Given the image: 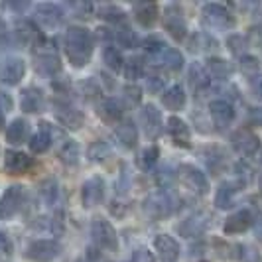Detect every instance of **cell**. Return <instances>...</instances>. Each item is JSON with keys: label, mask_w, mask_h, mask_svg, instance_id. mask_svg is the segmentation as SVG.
<instances>
[{"label": "cell", "mask_w": 262, "mask_h": 262, "mask_svg": "<svg viewBox=\"0 0 262 262\" xmlns=\"http://www.w3.org/2000/svg\"><path fill=\"white\" fill-rule=\"evenodd\" d=\"M158 156H160V152H158L156 146H150V148H146L142 150V154L138 158V164H140V168H144V170H150L154 164L158 162Z\"/></svg>", "instance_id": "cell-38"}, {"label": "cell", "mask_w": 262, "mask_h": 262, "mask_svg": "<svg viewBox=\"0 0 262 262\" xmlns=\"http://www.w3.org/2000/svg\"><path fill=\"white\" fill-rule=\"evenodd\" d=\"M124 99L130 103V105H138L140 103V99H142V91H140V87H136V85H126L124 89Z\"/></svg>", "instance_id": "cell-42"}, {"label": "cell", "mask_w": 262, "mask_h": 262, "mask_svg": "<svg viewBox=\"0 0 262 262\" xmlns=\"http://www.w3.org/2000/svg\"><path fill=\"white\" fill-rule=\"evenodd\" d=\"M249 122L252 126H260L262 128V106H256V108H250L249 113Z\"/></svg>", "instance_id": "cell-48"}, {"label": "cell", "mask_w": 262, "mask_h": 262, "mask_svg": "<svg viewBox=\"0 0 262 262\" xmlns=\"http://www.w3.org/2000/svg\"><path fill=\"white\" fill-rule=\"evenodd\" d=\"M59 158L67 166H75L79 160V146L75 140H66L63 146L59 148Z\"/></svg>", "instance_id": "cell-32"}, {"label": "cell", "mask_w": 262, "mask_h": 262, "mask_svg": "<svg viewBox=\"0 0 262 262\" xmlns=\"http://www.w3.org/2000/svg\"><path fill=\"white\" fill-rule=\"evenodd\" d=\"M132 262H156V258L148 249H138L132 254Z\"/></svg>", "instance_id": "cell-45"}, {"label": "cell", "mask_w": 262, "mask_h": 262, "mask_svg": "<svg viewBox=\"0 0 262 262\" xmlns=\"http://www.w3.org/2000/svg\"><path fill=\"white\" fill-rule=\"evenodd\" d=\"M164 81H166V79H162V75H158V73L150 75V77H148V89H150L152 93L162 91V87H164Z\"/></svg>", "instance_id": "cell-46"}, {"label": "cell", "mask_w": 262, "mask_h": 262, "mask_svg": "<svg viewBox=\"0 0 262 262\" xmlns=\"http://www.w3.org/2000/svg\"><path fill=\"white\" fill-rule=\"evenodd\" d=\"M207 227H209V215L207 213H193L187 219H184V223L178 225V231H180V235L193 238V236L203 235L207 231Z\"/></svg>", "instance_id": "cell-12"}, {"label": "cell", "mask_w": 262, "mask_h": 262, "mask_svg": "<svg viewBox=\"0 0 262 262\" xmlns=\"http://www.w3.org/2000/svg\"><path fill=\"white\" fill-rule=\"evenodd\" d=\"M205 69H207V73H209L211 77L215 79H227L229 73H231L229 63L225 59H221V57H209L207 63H205Z\"/></svg>", "instance_id": "cell-31"}, {"label": "cell", "mask_w": 262, "mask_h": 262, "mask_svg": "<svg viewBox=\"0 0 262 262\" xmlns=\"http://www.w3.org/2000/svg\"><path fill=\"white\" fill-rule=\"evenodd\" d=\"M55 118H57L66 128H71V130H77V128L83 126V115L79 113L75 106L57 105L55 106Z\"/></svg>", "instance_id": "cell-19"}, {"label": "cell", "mask_w": 262, "mask_h": 262, "mask_svg": "<svg viewBox=\"0 0 262 262\" xmlns=\"http://www.w3.org/2000/svg\"><path fill=\"white\" fill-rule=\"evenodd\" d=\"M28 258L38 262H48L53 260L59 256L61 252V245L57 241H52V238H41V241H34L30 247H28Z\"/></svg>", "instance_id": "cell-6"}, {"label": "cell", "mask_w": 262, "mask_h": 262, "mask_svg": "<svg viewBox=\"0 0 262 262\" xmlns=\"http://www.w3.org/2000/svg\"><path fill=\"white\" fill-rule=\"evenodd\" d=\"M66 52L69 61L75 67L89 63L93 55V36L87 28L71 26L66 34Z\"/></svg>", "instance_id": "cell-1"}, {"label": "cell", "mask_w": 262, "mask_h": 262, "mask_svg": "<svg viewBox=\"0 0 262 262\" xmlns=\"http://www.w3.org/2000/svg\"><path fill=\"white\" fill-rule=\"evenodd\" d=\"M209 113L211 117H213V122L219 128H225L235 118V111H233V106L229 105L227 101H213L209 105Z\"/></svg>", "instance_id": "cell-21"}, {"label": "cell", "mask_w": 262, "mask_h": 262, "mask_svg": "<svg viewBox=\"0 0 262 262\" xmlns=\"http://www.w3.org/2000/svg\"><path fill=\"white\" fill-rule=\"evenodd\" d=\"M108 154H111V148H108V144H106L105 140H97V142H93L89 146V158H91L93 162H101Z\"/></svg>", "instance_id": "cell-35"}, {"label": "cell", "mask_w": 262, "mask_h": 262, "mask_svg": "<svg viewBox=\"0 0 262 262\" xmlns=\"http://www.w3.org/2000/svg\"><path fill=\"white\" fill-rule=\"evenodd\" d=\"M236 191H238V189H236L233 184H229V182L221 184L219 185V189H217V193H215V205H217L219 209L231 207V203L235 201Z\"/></svg>", "instance_id": "cell-30"}, {"label": "cell", "mask_w": 262, "mask_h": 262, "mask_svg": "<svg viewBox=\"0 0 262 262\" xmlns=\"http://www.w3.org/2000/svg\"><path fill=\"white\" fill-rule=\"evenodd\" d=\"M99 16L103 18V20H106V22H122L124 20V16L126 14L122 12L120 8H117V6H103L101 10H99Z\"/></svg>", "instance_id": "cell-39"}, {"label": "cell", "mask_w": 262, "mask_h": 262, "mask_svg": "<svg viewBox=\"0 0 262 262\" xmlns=\"http://www.w3.org/2000/svg\"><path fill=\"white\" fill-rule=\"evenodd\" d=\"M250 225H252V215H250V211H236V213H233V215L227 219V223H225L223 229L227 235H238V233H245Z\"/></svg>", "instance_id": "cell-22"}, {"label": "cell", "mask_w": 262, "mask_h": 262, "mask_svg": "<svg viewBox=\"0 0 262 262\" xmlns=\"http://www.w3.org/2000/svg\"><path fill=\"white\" fill-rule=\"evenodd\" d=\"M103 59H105V63L108 69H113V71H120L122 66H124V61H122V53L118 52L117 48H113V46H106L105 52H103Z\"/></svg>", "instance_id": "cell-33"}, {"label": "cell", "mask_w": 262, "mask_h": 262, "mask_svg": "<svg viewBox=\"0 0 262 262\" xmlns=\"http://www.w3.org/2000/svg\"><path fill=\"white\" fill-rule=\"evenodd\" d=\"M134 18L140 26L150 28L156 24L158 20V6L152 2H146V4H138L136 10H134Z\"/></svg>", "instance_id": "cell-26"}, {"label": "cell", "mask_w": 262, "mask_h": 262, "mask_svg": "<svg viewBox=\"0 0 262 262\" xmlns=\"http://www.w3.org/2000/svg\"><path fill=\"white\" fill-rule=\"evenodd\" d=\"M36 20L46 28H57L63 22V10L57 4H38Z\"/></svg>", "instance_id": "cell-17"}, {"label": "cell", "mask_w": 262, "mask_h": 262, "mask_svg": "<svg viewBox=\"0 0 262 262\" xmlns=\"http://www.w3.org/2000/svg\"><path fill=\"white\" fill-rule=\"evenodd\" d=\"M189 83H191L193 89H203V87H207V83H209L207 71H205L201 66L193 63L191 69H189Z\"/></svg>", "instance_id": "cell-34"}, {"label": "cell", "mask_w": 262, "mask_h": 262, "mask_svg": "<svg viewBox=\"0 0 262 262\" xmlns=\"http://www.w3.org/2000/svg\"><path fill=\"white\" fill-rule=\"evenodd\" d=\"M2 124H4V113L0 111V128H2Z\"/></svg>", "instance_id": "cell-52"}, {"label": "cell", "mask_w": 262, "mask_h": 262, "mask_svg": "<svg viewBox=\"0 0 262 262\" xmlns=\"http://www.w3.org/2000/svg\"><path fill=\"white\" fill-rule=\"evenodd\" d=\"M142 69H144V63H142V59L140 57H130L128 61H126V66H124V75L126 79H138L142 75Z\"/></svg>", "instance_id": "cell-37"}, {"label": "cell", "mask_w": 262, "mask_h": 262, "mask_svg": "<svg viewBox=\"0 0 262 262\" xmlns=\"http://www.w3.org/2000/svg\"><path fill=\"white\" fill-rule=\"evenodd\" d=\"M241 67H243V71L247 75H250V73H256L260 66H258V59L256 57H243L241 59Z\"/></svg>", "instance_id": "cell-44"}, {"label": "cell", "mask_w": 262, "mask_h": 262, "mask_svg": "<svg viewBox=\"0 0 262 262\" xmlns=\"http://www.w3.org/2000/svg\"><path fill=\"white\" fill-rule=\"evenodd\" d=\"M50 146H52V128H50L48 122H41L38 134L32 136V140H30V148H32V152H36V154H43Z\"/></svg>", "instance_id": "cell-24"}, {"label": "cell", "mask_w": 262, "mask_h": 262, "mask_svg": "<svg viewBox=\"0 0 262 262\" xmlns=\"http://www.w3.org/2000/svg\"><path fill=\"white\" fill-rule=\"evenodd\" d=\"M91 236H93V241L97 243V247H101V249H105V250H115V249H117V245H118L117 231L113 229V225L108 223V221L101 219V217L93 219Z\"/></svg>", "instance_id": "cell-4"}, {"label": "cell", "mask_w": 262, "mask_h": 262, "mask_svg": "<svg viewBox=\"0 0 262 262\" xmlns=\"http://www.w3.org/2000/svg\"><path fill=\"white\" fill-rule=\"evenodd\" d=\"M24 203V187L22 185H10L0 201V219H12Z\"/></svg>", "instance_id": "cell-7"}, {"label": "cell", "mask_w": 262, "mask_h": 262, "mask_svg": "<svg viewBox=\"0 0 262 262\" xmlns=\"http://www.w3.org/2000/svg\"><path fill=\"white\" fill-rule=\"evenodd\" d=\"M168 132H170L171 140H173V144L176 146H182V148H189V128H187V124H185L182 118L178 117H171L168 118Z\"/></svg>", "instance_id": "cell-20"}, {"label": "cell", "mask_w": 262, "mask_h": 262, "mask_svg": "<svg viewBox=\"0 0 262 262\" xmlns=\"http://www.w3.org/2000/svg\"><path fill=\"white\" fill-rule=\"evenodd\" d=\"M140 124L148 138H156L162 130V115L154 105H146L140 111Z\"/></svg>", "instance_id": "cell-15"}, {"label": "cell", "mask_w": 262, "mask_h": 262, "mask_svg": "<svg viewBox=\"0 0 262 262\" xmlns=\"http://www.w3.org/2000/svg\"><path fill=\"white\" fill-rule=\"evenodd\" d=\"M12 254H14V245H12V241H10V236L0 231V260H4V262L10 260Z\"/></svg>", "instance_id": "cell-40"}, {"label": "cell", "mask_w": 262, "mask_h": 262, "mask_svg": "<svg viewBox=\"0 0 262 262\" xmlns=\"http://www.w3.org/2000/svg\"><path fill=\"white\" fill-rule=\"evenodd\" d=\"M20 105L26 113H43L46 111V97L38 87H26L20 95Z\"/></svg>", "instance_id": "cell-16"}, {"label": "cell", "mask_w": 262, "mask_h": 262, "mask_svg": "<svg viewBox=\"0 0 262 262\" xmlns=\"http://www.w3.org/2000/svg\"><path fill=\"white\" fill-rule=\"evenodd\" d=\"M250 89H252V95L262 101V75H256L250 81Z\"/></svg>", "instance_id": "cell-50"}, {"label": "cell", "mask_w": 262, "mask_h": 262, "mask_svg": "<svg viewBox=\"0 0 262 262\" xmlns=\"http://www.w3.org/2000/svg\"><path fill=\"white\" fill-rule=\"evenodd\" d=\"M154 247H156V252L160 254L162 262H176L180 258V245L171 236L158 235L154 241Z\"/></svg>", "instance_id": "cell-18"}, {"label": "cell", "mask_w": 262, "mask_h": 262, "mask_svg": "<svg viewBox=\"0 0 262 262\" xmlns=\"http://www.w3.org/2000/svg\"><path fill=\"white\" fill-rule=\"evenodd\" d=\"M28 134H30V124L24 118H16L6 128V140L10 144H22L28 138Z\"/></svg>", "instance_id": "cell-23"}, {"label": "cell", "mask_w": 262, "mask_h": 262, "mask_svg": "<svg viewBox=\"0 0 262 262\" xmlns=\"http://www.w3.org/2000/svg\"><path fill=\"white\" fill-rule=\"evenodd\" d=\"M34 57H36V67L46 75H55L61 71L59 57L55 53V41L50 39H38L34 48Z\"/></svg>", "instance_id": "cell-2"}, {"label": "cell", "mask_w": 262, "mask_h": 262, "mask_svg": "<svg viewBox=\"0 0 262 262\" xmlns=\"http://www.w3.org/2000/svg\"><path fill=\"white\" fill-rule=\"evenodd\" d=\"M258 184H260V191H262V176H260V180H258Z\"/></svg>", "instance_id": "cell-53"}, {"label": "cell", "mask_w": 262, "mask_h": 262, "mask_svg": "<svg viewBox=\"0 0 262 262\" xmlns=\"http://www.w3.org/2000/svg\"><path fill=\"white\" fill-rule=\"evenodd\" d=\"M34 162L32 158L20 152V150H8L4 154V170L8 171L10 176H20V173H28L32 170Z\"/></svg>", "instance_id": "cell-10"}, {"label": "cell", "mask_w": 262, "mask_h": 262, "mask_svg": "<svg viewBox=\"0 0 262 262\" xmlns=\"http://www.w3.org/2000/svg\"><path fill=\"white\" fill-rule=\"evenodd\" d=\"M117 138L124 148H134L138 142V130L132 120H124L117 126Z\"/></svg>", "instance_id": "cell-27"}, {"label": "cell", "mask_w": 262, "mask_h": 262, "mask_svg": "<svg viewBox=\"0 0 262 262\" xmlns=\"http://www.w3.org/2000/svg\"><path fill=\"white\" fill-rule=\"evenodd\" d=\"M26 73V66L20 57H6L2 61V69H0V77L6 85H18L20 79Z\"/></svg>", "instance_id": "cell-14"}, {"label": "cell", "mask_w": 262, "mask_h": 262, "mask_svg": "<svg viewBox=\"0 0 262 262\" xmlns=\"http://www.w3.org/2000/svg\"><path fill=\"white\" fill-rule=\"evenodd\" d=\"M173 209H176V199L168 191H156L146 197L144 201L146 215L152 219H166L173 213Z\"/></svg>", "instance_id": "cell-3"}, {"label": "cell", "mask_w": 262, "mask_h": 262, "mask_svg": "<svg viewBox=\"0 0 262 262\" xmlns=\"http://www.w3.org/2000/svg\"><path fill=\"white\" fill-rule=\"evenodd\" d=\"M99 117L106 122H117L118 118L122 117V105L117 99H105L99 106Z\"/></svg>", "instance_id": "cell-29"}, {"label": "cell", "mask_w": 262, "mask_h": 262, "mask_svg": "<svg viewBox=\"0 0 262 262\" xmlns=\"http://www.w3.org/2000/svg\"><path fill=\"white\" fill-rule=\"evenodd\" d=\"M231 142H233V148H235L236 152H241L243 156H252V154H256L258 148H260L258 136L252 134L250 130H247V128L236 130L235 134L231 136Z\"/></svg>", "instance_id": "cell-9"}, {"label": "cell", "mask_w": 262, "mask_h": 262, "mask_svg": "<svg viewBox=\"0 0 262 262\" xmlns=\"http://www.w3.org/2000/svg\"><path fill=\"white\" fill-rule=\"evenodd\" d=\"M105 197V182L103 178L95 176L91 180H87L83 184V189H81V199H83V205L85 207H95L103 201Z\"/></svg>", "instance_id": "cell-11"}, {"label": "cell", "mask_w": 262, "mask_h": 262, "mask_svg": "<svg viewBox=\"0 0 262 262\" xmlns=\"http://www.w3.org/2000/svg\"><path fill=\"white\" fill-rule=\"evenodd\" d=\"M41 197L46 199L48 205H53L57 201V184L53 180H48L46 184L41 185Z\"/></svg>", "instance_id": "cell-41"}, {"label": "cell", "mask_w": 262, "mask_h": 262, "mask_svg": "<svg viewBox=\"0 0 262 262\" xmlns=\"http://www.w3.org/2000/svg\"><path fill=\"white\" fill-rule=\"evenodd\" d=\"M180 176H182L184 184L187 185L193 193H197V195H205V193L209 191V182H207L205 173L199 170V168H195V166H189V164L182 166Z\"/></svg>", "instance_id": "cell-8"}, {"label": "cell", "mask_w": 262, "mask_h": 262, "mask_svg": "<svg viewBox=\"0 0 262 262\" xmlns=\"http://www.w3.org/2000/svg\"><path fill=\"white\" fill-rule=\"evenodd\" d=\"M154 59H158V63L170 69V71H180L184 67V55L173 50V48H166L164 52H160L158 55H154Z\"/></svg>", "instance_id": "cell-25"}, {"label": "cell", "mask_w": 262, "mask_h": 262, "mask_svg": "<svg viewBox=\"0 0 262 262\" xmlns=\"http://www.w3.org/2000/svg\"><path fill=\"white\" fill-rule=\"evenodd\" d=\"M115 38H117V41L122 46V48H128V50L136 48V43H138L136 34H134L132 30H128V28H120L117 34H115Z\"/></svg>", "instance_id": "cell-36"}, {"label": "cell", "mask_w": 262, "mask_h": 262, "mask_svg": "<svg viewBox=\"0 0 262 262\" xmlns=\"http://www.w3.org/2000/svg\"><path fill=\"white\" fill-rule=\"evenodd\" d=\"M162 103H164V106H166V108H170V111H180V108L185 105L184 87H180V85H173V87H170L168 91L162 95Z\"/></svg>", "instance_id": "cell-28"}, {"label": "cell", "mask_w": 262, "mask_h": 262, "mask_svg": "<svg viewBox=\"0 0 262 262\" xmlns=\"http://www.w3.org/2000/svg\"><path fill=\"white\" fill-rule=\"evenodd\" d=\"M12 97L8 95V93H4V91H0V111L2 113H10L12 111Z\"/></svg>", "instance_id": "cell-49"}, {"label": "cell", "mask_w": 262, "mask_h": 262, "mask_svg": "<svg viewBox=\"0 0 262 262\" xmlns=\"http://www.w3.org/2000/svg\"><path fill=\"white\" fill-rule=\"evenodd\" d=\"M236 178H238L241 185H249L250 180H252V170L245 164H236Z\"/></svg>", "instance_id": "cell-43"}, {"label": "cell", "mask_w": 262, "mask_h": 262, "mask_svg": "<svg viewBox=\"0 0 262 262\" xmlns=\"http://www.w3.org/2000/svg\"><path fill=\"white\" fill-rule=\"evenodd\" d=\"M254 231H256V236H258V238H262V215L258 217V221L254 223Z\"/></svg>", "instance_id": "cell-51"}, {"label": "cell", "mask_w": 262, "mask_h": 262, "mask_svg": "<svg viewBox=\"0 0 262 262\" xmlns=\"http://www.w3.org/2000/svg\"><path fill=\"white\" fill-rule=\"evenodd\" d=\"M164 28L170 32V36L178 41H182L185 38V20L184 14L178 6H170L166 10V16H164Z\"/></svg>", "instance_id": "cell-13"}, {"label": "cell", "mask_w": 262, "mask_h": 262, "mask_svg": "<svg viewBox=\"0 0 262 262\" xmlns=\"http://www.w3.org/2000/svg\"><path fill=\"white\" fill-rule=\"evenodd\" d=\"M201 16H203V24L211 30H227L233 24L229 10L221 4H205Z\"/></svg>", "instance_id": "cell-5"}, {"label": "cell", "mask_w": 262, "mask_h": 262, "mask_svg": "<svg viewBox=\"0 0 262 262\" xmlns=\"http://www.w3.org/2000/svg\"><path fill=\"white\" fill-rule=\"evenodd\" d=\"M260 160H262V158H260Z\"/></svg>", "instance_id": "cell-54"}, {"label": "cell", "mask_w": 262, "mask_h": 262, "mask_svg": "<svg viewBox=\"0 0 262 262\" xmlns=\"http://www.w3.org/2000/svg\"><path fill=\"white\" fill-rule=\"evenodd\" d=\"M227 43H229V50L233 53H241V50L245 48V38L243 36H231Z\"/></svg>", "instance_id": "cell-47"}]
</instances>
